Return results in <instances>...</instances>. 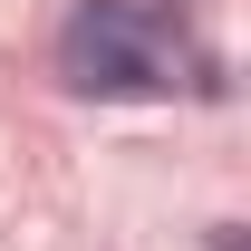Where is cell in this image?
I'll return each instance as SVG.
<instances>
[{
  "instance_id": "1",
  "label": "cell",
  "mask_w": 251,
  "mask_h": 251,
  "mask_svg": "<svg viewBox=\"0 0 251 251\" xmlns=\"http://www.w3.org/2000/svg\"><path fill=\"white\" fill-rule=\"evenodd\" d=\"M58 77L77 97H174V87H213V68L174 29V10L145 0H77L58 20Z\"/></svg>"
}]
</instances>
